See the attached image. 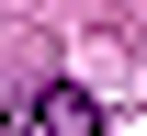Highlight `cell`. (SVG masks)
Segmentation results:
<instances>
[{
    "label": "cell",
    "mask_w": 147,
    "mask_h": 136,
    "mask_svg": "<svg viewBox=\"0 0 147 136\" xmlns=\"http://www.w3.org/2000/svg\"><path fill=\"white\" fill-rule=\"evenodd\" d=\"M23 136H102V102L79 91V79H45V91L23 102Z\"/></svg>",
    "instance_id": "cell-1"
}]
</instances>
